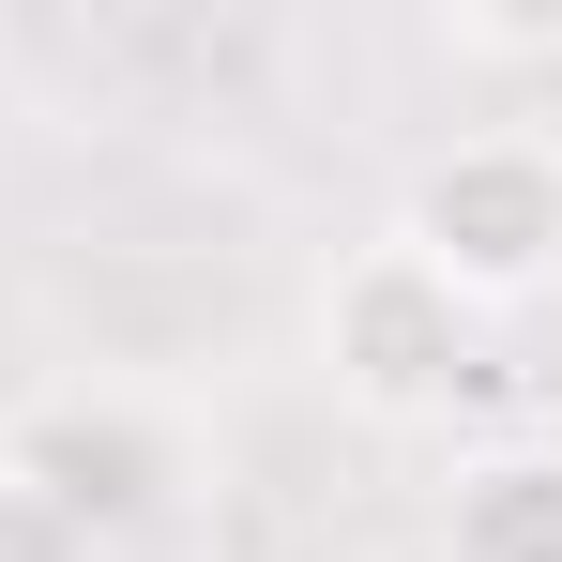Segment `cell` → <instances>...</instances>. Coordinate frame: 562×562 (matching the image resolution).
<instances>
[{"label": "cell", "instance_id": "1", "mask_svg": "<svg viewBox=\"0 0 562 562\" xmlns=\"http://www.w3.org/2000/svg\"><path fill=\"white\" fill-rule=\"evenodd\" d=\"M319 380H335L350 426H457V395L486 380V304H457L380 228L319 274Z\"/></svg>", "mask_w": 562, "mask_h": 562}, {"label": "cell", "instance_id": "2", "mask_svg": "<svg viewBox=\"0 0 562 562\" xmlns=\"http://www.w3.org/2000/svg\"><path fill=\"white\" fill-rule=\"evenodd\" d=\"M395 244L486 319L532 304L562 274V137H441L395 198Z\"/></svg>", "mask_w": 562, "mask_h": 562}, {"label": "cell", "instance_id": "3", "mask_svg": "<svg viewBox=\"0 0 562 562\" xmlns=\"http://www.w3.org/2000/svg\"><path fill=\"white\" fill-rule=\"evenodd\" d=\"M0 471L61 517V532H153L168 502H183V426L153 411V395H122V380H77V395H31V411H0Z\"/></svg>", "mask_w": 562, "mask_h": 562}, {"label": "cell", "instance_id": "4", "mask_svg": "<svg viewBox=\"0 0 562 562\" xmlns=\"http://www.w3.org/2000/svg\"><path fill=\"white\" fill-rule=\"evenodd\" d=\"M441 562H562V441H486L441 486Z\"/></svg>", "mask_w": 562, "mask_h": 562}, {"label": "cell", "instance_id": "5", "mask_svg": "<svg viewBox=\"0 0 562 562\" xmlns=\"http://www.w3.org/2000/svg\"><path fill=\"white\" fill-rule=\"evenodd\" d=\"M0 562H106V548H92V532H61V517H46V502L0 471Z\"/></svg>", "mask_w": 562, "mask_h": 562}]
</instances>
